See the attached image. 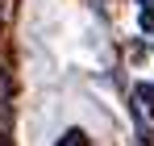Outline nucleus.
<instances>
[{"label": "nucleus", "instance_id": "1", "mask_svg": "<svg viewBox=\"0 0 154 146\" xmlns=\"http://www.w3.org/2000/svg\"><path fill=\"white\" fill-rule=\"evenodd\" d=\"M133 104H137V117L154 121V84H137L133 88Z\"/></svg>", "mask_w": 154, "mask_h": 146}, {"label": "nucleus", "instance_id": "2", "mask_svg": "<svg viewBox=\"0 0 154 146\" xmlns=\"http://www.w3.org/2000/svg\"><path fill=\"white\" fill-rule=\"evenodd\" d=\"M58 146H88V138H83V129H67Z\"/></svg>", "mask_w": 154, "mask_h": 146}, {"label": "nucleus", "instance_id": "3", "mask_svg": "<svg viewBox=\"0 0 154 146\" xmlns=\"http://www.w3.org/2000/svg\"><path fill=\"white\" fill-rule=\"evenodd\" d=\"M142 29H150V33H154V8H146V13H142Z\"/></svg>", "mask_w": 154, "mask_h": 146}, {"label": "nucleus", "instance_id": "4", "mask_svg": "<svg viewBox=\"0 0 154 146\" xmlns=\"http://www.w3.org/2000/svg\"><path fill=\"white\" fill-rule=\"evenodd\" d=\"M0 146H8V142H4V138H0Z\"/></svg>", "mask_w": 154, "mask_h": 146}]
</instances>
